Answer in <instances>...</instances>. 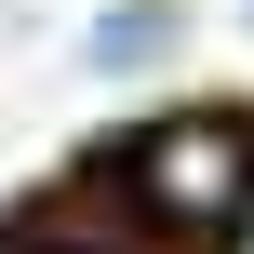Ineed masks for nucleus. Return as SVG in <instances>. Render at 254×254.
Segmentation results:
<instances>
[{
    "instance_id": "obj_3",
    "label": "nucleus",
    "mask_w": 254,
    "mask_h": 254,
    "mask_svg": "<svg viewBox=\"0 0 254 254\" xmlns=\"http://www.w3.org/2000/svg\"><path fill=\"white\" fill-rule=\"evenodd\" d=\"M228 254H254V201H241V228H228Z\"/></svg>"
},
{
    "instance_id": "obj_2",
    "label": "nucleus",
    "mask_w": 254,
    "mask_h": 254,
    "mask_svg": "<svg viewBox=\"0 0 254 254\" xmlns=\"http://www.w3.org/2000/svg\"><path fill=\"white\" fill-rule=\"evenodd\" d=\"M80 54H94L107 80H134V67H161V54H174V0H107Z\"/></svg>"
},
{
    "instance_id": "obj_1",
    "label": "nucleus",
    "mask_w": 254,
    "mask_h": 254,
    "mask_svg": "<svg viewBox=\"0 0 254 254\" xmlns=\"http://www.w3.org/2000/svg\"><path fill=\"white\" fill-rule=\"evenodd\" d=\"M134 201L161 228H241V201H254V121H228V107L161 121L134 147Z\"/></svg>"
}]
</instances>
